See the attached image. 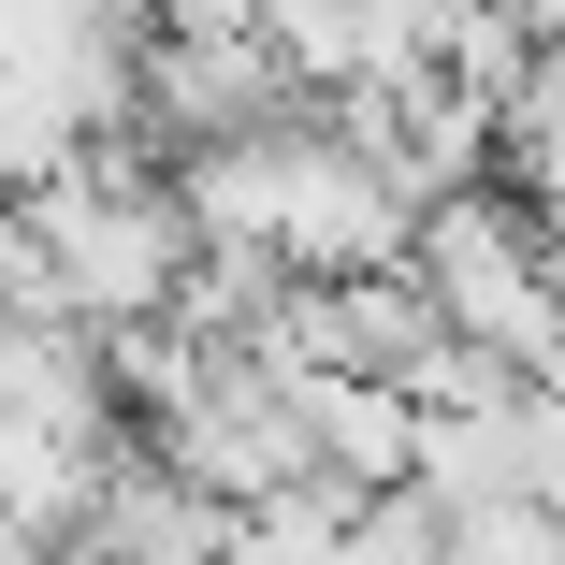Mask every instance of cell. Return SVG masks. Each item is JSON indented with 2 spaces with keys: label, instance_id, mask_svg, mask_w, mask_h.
I'll list each match as a JSON object with an SVG mask.
<instances>
[{
  "label": "cell",
  "instance_id": "1",
  "mask_svg": "<svg viewBox=\"0 0 565 565\" xmlns=\"http://www.w3.org/2000/svg\"><path fill=\"white\" fill-rule=\"evenodd\" d=\"M493 189L565 217V44H536V73L508 87V117H493Z\"/></svg>",
  "mask_w": 565,
  "mask_h": 565
},
{
  "label": "cell",
  "instance_id": "3",
  "mask_svg": "<svg viewBox=\"0 0 565 565\" xmlns=\"http://www.w3.org/2000/svg\"><path fill=\"white\" fill-rule=\"evenodd\" d=\"M0 233H15V203H0Z\"/></svg>",
  "mask_w": 565,
  "mask_h": 565
},
{
  "label": "cell",
  "instance_id": "2",
  "mask_svg": "<svg viewBox=\"0 0 565 565\" xmlns=\"http://www.w3.org/2000/svg\"><path fill=\"white\" fill-rule=\"evenodd\" d=\"M0 565H58V551H30V536H15V522H0Z\"/></svg>",
  "mask_w": 565,
  "mask_h": 565
}]
</instances>
